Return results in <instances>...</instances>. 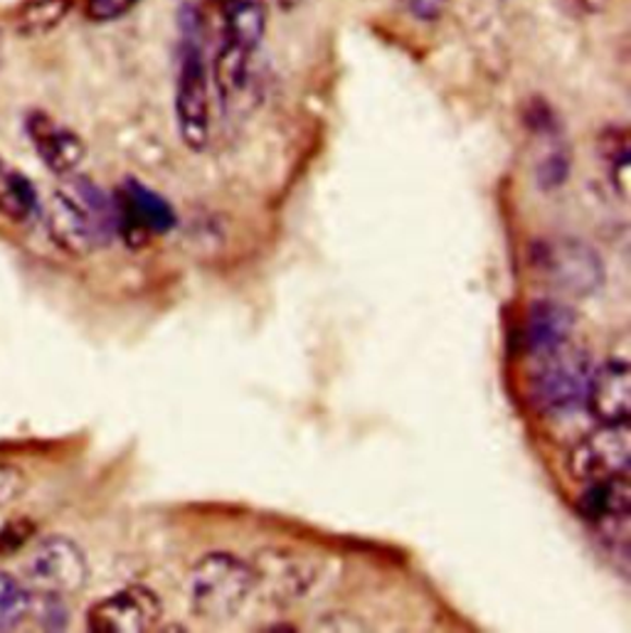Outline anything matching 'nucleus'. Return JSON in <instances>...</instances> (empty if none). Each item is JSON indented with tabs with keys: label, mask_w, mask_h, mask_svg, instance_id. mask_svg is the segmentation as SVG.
Listing matches in <instances>:
<instances>
[{
	"label": "nucleus",
	"mask_w": 631,
	"mask_h": 633,
	"mask_svg": "<svg viewBox=\"0 0 631 633\" xmlns=\"http://www.w3.org/2000/svg\"><path fill=\"white\" fill-rule=\"evenodd\" d=\"M631 468L629 424H599L595 431L574 443L568 457V471L580 484L627 476Z\"/></svg>",
	"instance_id": "nucleus-7"
},
{
	"label": "nucleus",
	"mask_w": 631,
	"mask_h": 633,
	"mask_svg": "<svg viewBox=\"0 0 631 633\" xmlns=\"http://www.w3.org/2000/svg\"><path fill=\"white\" fill-rule=\"evenodd\" d=\"M175 77V126L183 144L201 154L210 144L213 104H210V74L205 57L193 40L181 45Z\"/></svg>",
	"instance_id": "nucleus-5"
},
{
	"label": "nucleus",
	"mask_w": 631,
	"mask_h": 633,
	"mask_svg": "<svg viewBox=\"0 0 631 633\" xmlns=\"http://www.w3.org/2000/svg\"><path fill=\"white\" fill-rule=\"evenodd\" d=\"M531 264L550 289L572 299L597 294L605 283V264L595 247L580 238H545L531 249Z\"/></svg>",
	"instance_id": "nucleus-3"
},
{
	"label": "nucleus",
	"mask_w": 631,
	"mask_h": 633,
	"mask_svg": "<svg viewBox=\"0 0 631 633\" xmlns=\"http://www.w3.org/2000/svg\"><path fill=\"white\" fill-rule=\"evenodd\" d=\"M163 617V601L148 587H124L92 604L87 629L97 633H141L158 626Z\"/></svg>",
	"instance_id": "nucleus-8"
},
{
	"label": "nucleus",
	"mask_w": 631,
	"mask_h": 633,
	"mask_svg": "<svg viewBox=\"0 0 631 633\" xmlns=\"http://www.w3.org/2000/svg\"><path fill=\"white\" fill-rule=\"evenodd\" d=\"M23 574L31 589L64 597V594L80 592L87 584L89 564L77 545L68 537L54 535L27 555Z\"/></svg>",
	"instance_id": "nucleus-6"
},
{
	"label": "nucleus",
	"mask_w": 631,
	"mask_h": 633,
	"mask_svg": "<svg viewBox=\"0 0 631 633\" xmlns=\"http://www.w3.org/2000/svg\"><path fill=\"white\" fill-rule=\"evenodd\" d=\"M250 60L252 52L230 40H220V47L213 57V87L225 111L238 107L250 87Z\"/></svg>",
	"instance_id": "nucleus-15"
},
{
	"label": "nucleus",
	"mask_w": 631,
	"mask_h": 633,
	"mask_svg": "<svg viewBox=\"0 0 631 633\" xmlns=\"http://www.w3.org/2000/svg\"><path fill=\"white\" fill-rule=\"evenodd\" d=\"M74 0H23L15 11V31L25 37L45 35L72 11Z\"/></svg>",
	"instance_id": "nucleus-18"
},
{
	"label": "nucleus",
	"mask_w": 631,
	"mask_h": 633,
	"mask_svg": "<svg viewBox=\"0 0 631 633\" xmlns=\"http://www.w3.org/2000/svg\"><path fill=\"white\" fill-rule=\"evenodd\" d=\"M599 156L607 168L609 183L615 185L619 197L629 195V131L624 126H609L599 136Z\"/></svg>",
	"instance_id": "nucleus-19"
},
{
	"label": "nucleus",
	"mask_w": 631,
	"mask_h": 633,
	"mask_svg": "<svg viewBox=\"0 0 631 633\" xmlns=\"http://www.w3.org/2000/svg\"><path fill=\"white\" fill-rule=\"evenodd\" d=\"M37 210L35 185L0 156V215L11 222H27Z\"/></svg>",
	"instance_id": "nucleus-17"
},
{
	"label": "nucleus",
	"mask_w": 631,
	"mask_h": 633,
	"mask_svg": "<svg viewBox=\"0 0 631 633\" xmlns=\"http://www.w3.org/2000/svg\"><path fill=\"white\" fill-rule=\"evenodd\" d=\"M254 589L252 564L232 552H207L193 564L187 577V599L195 617L228 621L238 613Z\"/></svg>",
	"instance_id": "nucleus-2"
},
{
	"label": "nucleus",
	"mask_w": 631,
	"mask_h": 633,
	"mask_svg": "<svg viewBox=\"0 0 631 633\" xmlns=\"http://www.w3.org/2000/svg\"><path fill=\"white\" fill-rule=\"evenodd\" d=\"M578 513L599 533L602 543L629 540L631 480L627 476L585 484L578 498Z\"/></svg>",
	"instance_id": "nucleus-9"
},
{
	"label": "nucleus",
	"mask_w": 631,
	"mask_h": 633,
	"mask_svg": "<svg viewBox=\"0 0 631 633\" xmlns=\"http://www.w3.org/2000/svg\"><path fill=\"white\" fill-rule=\"evenodd\" d=\"M574 328H578V316L568 304L553 299L535 301L523 320V343L533 357L543 355L570 343Z\"/></svg>",
	"instance_id": "nucleus-13"
},
{
	"label": "nucleus",
	"mask_w": 631,
	"mask_h": 633,
	"mask_svg": "<svg viewBox=\"0 0 631 633\" xmlns=\"http://www.w3.org/2000/svg\"><path fill=\"white\" fill-rule=\"evenodd\" d=\"M25 490L23 471L11 464H0V508L13 506Z\"/></svg>",
	"instance_id": "nucleus-24"
},
{
	"label": "nucleus",
	"mask_w": 631,
	"mask_h": 633,
	"mask_svg": "<svg viewBox=\"0 0 631 633\" xmlns=\"http://www.w3.org/2000/svg\"><path fill=\"white\" fill-rule=\"evenodd\" d=\"M31 587L8 572H0V631L23 626L31 613Z\"/></svg>",
	"instance_id": "nucleus-20"
},
{
	"label": "nucleus",
	"mask_w": 631,
	"mask_h": 633,
	"mask_svg": "<svg viewBox=\"0 0 631 633\" xmlns=\"http://www.w3.org/2000/svg\"><path fill=\"white\" fill-rule=\"evenodd\" d=\"M572 15H597L605 13L611 0H560Z\"/></svg>",
	"instance_id": "nucleus-26"
},
{
	"label": "nucleus",
	"mask_w": 631,
	"mask_h": 633,
	"mask_svg": "<svg viewBox=\"0 0 631 633\" xmlns=\"http://www.w3.org/2000/svg\"><path fill=\"white\" fill-rule=\"evenodd\" d=\"M47 232L70 257H87L117 238V203L97 183L82 175H68L50 200Z\"/></svg>",
	"instance_id": "nucleus-1"
},
{
	"label": "nucleus",
	"mask_w": 631,
	"mask_h": 633,
	"mask_svg": "<svg viewBox=\"0 0 631 633\" xmlns=\"http://www.w3.org/2000/svg\"><path fill=\"white\" fill-rule=\"evenodd\" d=\"M538 367L533 370L531 397L535 407L548 414H562L585 402L587 382L595 370V361L587 348L572 340L555 351L535 355Z\"/></svg>",
	"instance_id": "nucleus-4"
},
{
	"label": "nucleus",
	"mask_w": 631,
	"mask_h": 633,
	"mask_svg": "<svg viewBox=\"0 0 631 633\" xmlns=\"http://www.w3.org/2000/svg\"><path fill=\"white\" fill-rule=\"evenodd\" d=\"M570 173V154L562 144L553 146L548 154L541 158L538 168H535V175H538V183L545 191H553V187H560L568 181Z\"/></svg>",
	"instance_id": "nucleus-21"
},
{
	"label": "nucleus",
	"mask_w": 631,
	"mask_h": 633,
	"mask_svg": "<svg viewBox=\"0 0 631 633\" xmlns=\"http://www.w3.org/2000/svg\"><path fill=\"white\" fill-rule=\"evenodd\" d=\"M585 404L599 424H629L631 419V367L621 357L592 370Z\"/></svg>",
	"instance_id": "nucleus-11"
},
{
	"label": "nucleus",
	"mask_w": 631,
	"mask_h": 633,
	"mask_svg": "<svg viewBox=\"0 0 631 633\" xmlns=\"http://www.w3.org/2000/svg\"><path fill=\"white\" fill-rule=\"evenodd\" d=\"M0 54H3V35H0Z\"/></svg>",
	"instance_id": "nucleus-27"
},
{
	"label": "nucleus",
	"mask_w": 631,
	"mask_h": 633,
	"mask_svg": "<svg viewBox=\"0 0 631 633\" xmlns=\"http://www.w3.org/2000/svg\"><path fill=\"white\" fill-rule=\"evenodd\" d=\"M35 533V523L27 521V518H15V521L5 523L0 527V557L15 555L17 550H23Z\"/></svg>",
	"instance_id": "nucleus-22"
},
{
	"label": "nucleus",
	"mask_w": 631,
	"mask_h": 633,
	"mask_svg": "<svg viewBox=\"0 0 631 633\" xmlns=\"http://www.w3.org/2000/svg\"><path fill=\"white\" fill-rule=\"evenodd\" d=\"M222 17V37L254 52L267 33L265 0H215Z\"/></svg>",
	"instance_id": "nucleus-14"
},
{
	"label": "nucleus",
	"mask_w": 631,
	"mask_h": 633,
	"mask_svg": "<svg viewBox=\"0 0 631 633\" xmlns=\"http://www.w3.org/2000/svg\"><path fill=\"white\" fill-rule=\"evenodd\" d=\"M138 0H87L84 3V13L94 23H111L117 17L126 15Z\"/></svg>",
	"instance_id": "nucleus-23"
},
{
	"label": "nucleus",
	"mask_w": 631,
	"mask_h": 633,
	"mask_svg": "<svg viewBox=\"0 0 631 633\" xmlns=\"http://www.w3.org/2000/svg\"><path fill=\"white\" fill-rule=\"evenodd\" d=\"M117 217H119V234L126 240L138 242V238L148 234H166L175 227V212L171 203L163 195L150 191L148 185L126 178L124 185L119 187L114 197Z\"/></svg>",
	"instance_id": "nucleus-10"
},
{
	"label": "nucleus",
	"mask_w": 631,
	"mask_h": 633,
	"mask_svg": "<svg viewBox=\"0 0 631 633\" xmlns=\"http://www.w3.org/2000/svg\"><path fill=\"white\" fill-rule=\"evenodd\" d=\"M254 587L262 584L271 597H299L311 587L314 570L299 564L294 555H265L262 564L252 567Z\"/></svg>",
	"instance_id": "nucleus-16"
},
{
	"label": "nucleus",
	"mask_w": 631,
	"mask_h": 633,
	"mask_svg": "<svg viewBox=\"0 0 631 633\" xmlns=\"http://www.w3.org/2000/svg\"><path fill=\"white\" fill-rule=\"evenodd\" d=\"M25 129L37 150V156H40L43 163L50 168L52 173L68 178L82 166L84 154H87L82 138L68 126H62L60 121H54L50 113L45 111L27 113Z\"/></svg>",
	"instance_id": "nucleus-12"
},
{
	"label": "nucleus",
	"mask_w": 631,
	"mask_h": 633,
	"mask_svg": "<svg viewBox=\"0 0 631 633\" xmlns=\"http://www.w3.org/2000/svg\"><path fill=\"white\" fill-rule=\"evenodd\" d=\"M404 11L417 17L422 23H435L447 11L449 0H400Z\"/></svg>",
	"instance_id": "nucleus-25"
}]
</instances>
